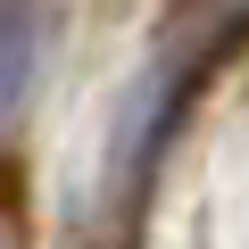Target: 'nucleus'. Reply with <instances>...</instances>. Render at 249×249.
<instances>
[{"instance_id": "1", "label": "nucleus", "mask_w": 249, "mask_h": 249, "mask_svg": "<svg viewBox=\"0 0 249 249\" xmlns=\"http://www.w3.org/2000/svg\"><path fill=\"white\" fill-rule=\"evenodd\" d=\"M0 249H34V208H25V166L0 158Z\"/></svg>"}, {"instance_id": "2", "label": "nucleus", "mask_w": 249, "mask_h": 249, "mask_svg": "<svg viewBox=\"0 0 249 249\" xmlns=\"http://www.w3.org/2000/svg\"><path fill=\"white\" fill-rule=\"evenodd\" d=\"M191 9H199V25H208V34H232V25L249 17V0H191Z\"/></svg>"}]
</instances>
